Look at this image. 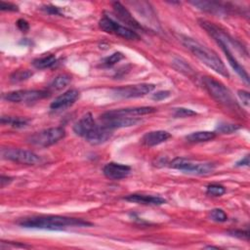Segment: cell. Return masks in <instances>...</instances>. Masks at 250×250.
I'll return each mask as SVG.
<instances>
[{"instance_id": "cell-1", "label": "cell", "mask_w": 250, "mask_h": 250, "mask_svg": "<svg viewBox=\"0 0 250 250\" xmlns=\"http://www.w3.org/2000/svg\"><path fill=\"white\" fill-rule=\"evenodd\" d=\"M22 228L39 229L48 230H62L68 227H89L92 223L83 219L59 216V215H41L21 219L18 222Z\"/></svg>"}, {"instance_id": "cell-2", "label": "cell", "mask_w": 250, "mask_h": 250, "mask_svg": "<svg viewBox=\"0 0 250 250\" xmlns=\"http://www.w3.org/2000/svg\"><path fill=\"white\" fill-rule=\"evenodd\" d=\"M179 38L181 43L201 62H203L205 65H207L215 72L221 74L224 77L229 76L225 63L213 50L209 49L208 47L199 43L191 37L180 35Z\"/></svg>"}, {"instance_id": "cell-3", "label": "cell", "mask_w": 250, "mask_h": 250, "mask_svg": "<svg viewBox=\"0 0 250 250\" xmlns=\"http://www.w3.org/2000/svg\"><path fill=\"white\" fill-rule=\"evenodd\" d=\"M202 82L207 92L218 104L229 109L238 108V104L234 100L231 92L222 82L209 76L203 77Z\"/></svg>"}, {"instance_id": "cell-4", "label": "cell", "mask_w": 250, "mask_h": 250, "mask_svg": "<svg viewBox=\"0 0 250 250\" xmlns=\"http://www.w3.org/2000/svg\"><path fill=\"white\" fill-rule=\"evenodd\" d=\"M169 167L188 174L207 175L215 170L216 165L212 162L193 161L185 157H176L170 162Z\"/></svg>"}, {"instance_id": "cell-5", "label": "cell", "mask_w": 250, "mask_h": 250, "mask_svg": "<svg viewBox=\"0 0 250 250\" xmlns=\"http://www.w3.org/2000/svg\"><path fill=\"white\" fill-rule=\"evenodd\" d=\"M65 136V130L62 127H52L35 132L27 138V142L33 146L47 147L55 145Z\"/></svg>"}, {"instance_id": "cell-6", "label": "cell", "mask_w": 250, "mask_h": 250, "mask_svg": "<svg viewBox=\"0 0 250 250\" xmlns=\"http://www.w3.org/2000/svg\"><path fill=\"white\" fill-rule=\"evenodd\" d=\"M99 26L103 31H104L106 33L114 34V35L124 38L126 40H139L140 39V35L136 31L130 29L126 25H122V24L116 22L114 20H112L111 18H109L107 16H104L100 20Z\"/></svg>"}, {"instance_id": "cell-7", "label": "cell", "mask_w": 250, "mask_h": 250, "mask_svg": "<svg viewBox=\"0 0 250 250\" xmlns=\"http://www.w3.org/2000/svg\"><path fill=\"white\" fill-rule=\"evenodd\" d=\"M2 158L20 164L34 165L40 162V157L31 150L18 147H3L1 149Z\"/></svg>"}, {"instance_id": "cell-8", "label": "cell", "mask_w": 250, "mask_h": 250, "mask_svg": "<svg viewBox=\"0 0 250 250\" xmlns=\"http://www.w3.org/2000/svg\"><path fill=\"white\" fill-rule=\"evenodd\" d=\"M48 97V92L44 90H17L6 93L3 98L11 103H34Z\"/></svg>"}, {"instance_id": "cell-9", "label": "cell", "mask_w": 250, "mask_h": 250, "mask_svg": "<svg viewBox=\"0 0 250 250\" xmlns=\"http://www.w3.org/2000/svg\"><path fill=\"white\" fill-rule=\"evenodd\" d=\"M155 89V86L150 83H142L135 85H126L123 87L114 88L112 94L117 98H139L146 96L152 92Z\"/></svg>"}, {"instance_id": "cell-10", "label": "cell", "mask_w": 250, "mask_h": 250, "mask_svg": "<svg viewBox=\"0 0 250 250\" xmlns=\"http://www.w3.org/2000/svg\"><path fill=\"white\" fill-rule=\"evenodd\" d=\"M112 8L117 19H119L123 23H125L127 27L134 31L144 30V26L132 16V14L121 3L113 2Z\"/></svg>"}, {"instance_id": "cell-11", "label": "cell", "mask_w": 250, "mask_h": 250, "mask_svg": "<svg viewBox=\"0 0 250 250\" xmlns=\"http://www.w3.org/2000/svg\"><path fill=\"white\" fill-rule=\"evenodd\" d=\"M111 129L107 128L102 123H96L93 129L84 138L91 145H101L105 143L112 136Z\"/></svg>"}, {"instance_id": "cell-12", "label": "cell", "mask_w": 250, "mask_h": 250, "mask_svg": "<svg viewBox=\"0 0 250 250\" xmlns=\"http://www.w3.org/2000/svg\"><path fill=\"white\" fill-rule=\"evenodd\" d=\"M103 173L107 179L118 181L128 177V175L131 173V167L121 163L109 162L103 168Z\"/></svg>"}, {"instance_id": "cell-13", "label": "cell", "mask_w": 250, "mask_h": 250, "mask_svg": "<svg viewBox=\"0 0 250 250\" xmlns=\"http://www.w3.org/2000/svg\"><path fill=\"white\" fill-rule=\"evenodd\" d=\"M79 98V92L75 89H70L57 97L50 104L52 109H63L65 107L70 106L75 103V101Z\"/></svg>"}, {"instance_id": "cell-14", "label": "cell", "mask_w": 250, "mask_h": 250, "mask_svg": "<svg viewBox=\"0 0 250 250\" xmlns=\"http://www.w3.org/2000/svg\"><path fill=\"white\" fill-rule=\"evenodd\" d=\"M156 111V108L153 106H139V107H127L120 108L107 111L108 113L116 116H124V117H136L146 114H150Z\"/></svg>"}, {"instance_id": "cell-15", "label": "cell", "mask_w": 250, "mask_h": 250, "mask_svg": "<svg viewBox=\"0 0 250 250\" xmlns=\"http://www.w3.org/2000/svg\"><path fill=\"white\" fill-rule=\"evenodd\" d=\"M171 138V134L164 130H156L146 133L142 138V143L146 146H155Z\"/></svg>"}, {"instance_id": "cell-16", "label": "cell", "mask_w": 250, "mask_h": 250, "mask_svg": "<svg viewBox=\"0 0 250 250\" xmlns=\"http://www.w3.org/2000/svg\"><path fill=\"white\" fill-rule=\"evenodd\" d=\"M125 200L133 203L143 204V205H162L166 203V200L163 197L156 195H147L142 193H133L124 197Z\"/></svg>"}, {"instance_id": "cell-17", "label": "cell", "mask_w": 250, "mask_h": 250, "mask_svg": "<svg viewBox=\"0 0 250 250\" xmlns=\"http://www.w3.org/2000/svg\"><path fill=\"white\" fill-rule=\"evenodd\" d=\"M96 125V122L94 120V117L92 113L88 112L84 114L74 125H73V131L76 135L85 138L86 135L93 129V127Z\"/></svg>"}, {"instance_id": "cell-18", "label": "cell", "mask_w": 250, "mask_h": 250, "mask_svg": "<svg viewBox=\"0 0 250 250\" xmlns=\"http://www.w3.org/2000/svg\"><path fill=\"white\" fill-rule=\"evenodd\" d=\"M191 5L196 7L197 9L214 14V15H219V14H225L227 13V7L224 6L222 3L219 2H214V1H190L189 2Z\"/></svg>"}, {"instance_id": "cell-19", "label": "cell", "mask_w": 250, "mask_h": 250, "mask_svg": "<svg viewBox=\"0 0 250 250\" xmlns=\"http://www.w3.org/2000/svg\"><path fill=\"white\" fill-rule=\"evenodd\" d=\"M223 50V52L225 53L230 66L233 68V70L240 76V78L246 83L248 84L249 83V75L248 73L246 72V70L244 69V67L237 62L236 58L234 57V55L232 54V52H230L229 49L227 48H221Z\"/></svg>"}, {"instance_id": "cell-20", "label": "cell", "mask_w": 250, "mask_h": 250, "mask_svg": "<svg viewBox=\"0 0 250 250\" xmlns=\"http://www.w3.org/2000/svg\"><path fill=\"white\" fill-rule=\"evenodd\" d=\"M216 133L211 132V131H197L193 132L186 137V140L189 143H203V142H208L212 141L215 139Z\"/></svg>"}, {"instance_id": "cell-21", "label": "cell", "mask_w": 250, "mask_h": 250, "mask_svg": "<svg viewBox=\"0 0 250 250\" xmlns=\"http://www.w3.org/2000/svg\"><path fill=\"white\" fill-rule=\"evenodd\" d=\"M57 62V57L55 55H46L40 58H37L33 60L32 65L37 69H44V68H50L53 65H55Z\"/></svg>"}, {"instance_id": "cell-22", "label": "cell", "mask_w": 250, "mask_h": 250, "mask_svg": "<svg viewBox=\"0 0 250 250\" xmlns=\"http://www.w3.org/2000/svg\"><path fill=\"white\" fill-rule=\"evenodd\" d=\"M70 81H71V76L69 74L62 73L58 75L56 78H54L50 87L53 90H62V88L66 87L70 83Z\"/></svg>"}, {"instance_id": "cell-23", "label": "cell", "mask_w": 250, "mask_h": 250, "mask_svg": "<svg viewBox=\"0 0 250 250\" xmlns=\"http://www.w3.org/2000/svg\"><path fill=\"white\" fill-rule=\"evenodd\" d=\"M28 120L21 117H12V116H2L1 123L8 124L14 128H23L26 126Z\"/></svg>"}, {"instance_id": "cell-24", "label": "cell", "mask_w": 250, "mask_h": 250, "mask_svg": "<svg viewBox=\"0 0 250 250\" xmlns=\"http://www.w3.org/2000/svg\"><path fill=\"white\" fill-rule=\"evenodd\" d=\"M241 128L240 125L238 124H233V123H227V122H222L220 123L216 130L221 133V134H230L233 132H236Z\"/></svg>"}, {"instance_id": "cell-25", "label": "cell", "mask_w": 250, "mask_h": 250, "mask_svg": "<svg viewBox=\"0 0 250 250\" xmlns=\"http://www.w3.org/2000/svg\"><path fill=\"white\" fill-rule=\"evenodd\" d=\"M31 75H32V72L30 70H28V69L16 70L10 76V80L13 81V82H21V81L28 79Z\"/></svg>"}, {"instance_id": "cell-26", "label": "cell", "mask_w": 250, "mask_h": 250, "mask_svg": "<svg viewBox=\"0 0 250 250\" xmlns=\"http://www.w3.org/2000/svg\"><path fill=\"white\" fill-rule=\"evenodd\" d=\"M225 192L226 188L218 184H211L208 185L206 188V193L211 196H222L223 194H225Z\"/></svg>"}, {"instance_id": "cell-27", "label": "cell", "mask_w": 250, "mask_h": 250, "mask_svg": "<svg viewBox=\"0 0 250 250\" xmlns=\"http://www.w3.org/2000/svg\"><path fill=\"white\" fill-rule=\"evenodd\" d=\"M197 113L192 109L186 108V107H176L173 109V116L175 118H186L196 115Z\"/></svg>"}, {"instance_id": "cell-28", "label": "cell", "mask_w": 250, "mask_h": 250, "mask_svg": "<svg viewBox=\"0 0 250 250\" xmlns=\"http://www.w3.org/2000/svg\"><path fill=\"white\" fill-rule=\"evenodd\" d=\"M122 59H124V55L122 53H120V52H115V53L111 54L110 56L106 57L103 61V65L104 66H112L116 62H120Z\"/></svg>"}, {"instance_id": "cell-29", "label": "cell", "mask_w": 250, "mask_h": 250, "mask_svg": "<svg viewBox=\"0 0 250 250\" xmlns=\"http://www.w3.org/2000/svg\"><path fill=\"white\" fill-rule=\"evenodd\" d=\"M209 217L212 221L220 222V223L226 222L228 220V216L225 213V211L222 210V209H219V208H215V209L211 210L210 214H209Z\"/></svg>"}, {"instance_id": "cell-30", "label": "cell", "mask_w": 250, "mask_h": 250, "mask_svg": "<svg viewBox=\"0 0 250 250\" xmlns=\"http://www.w3.org/2000/svg\"><path fill=\"white\" fill-rule=\"evenodd\" d=\"M0 10L1 11H8V12H16L19 11V7L10 2L0 1Z\"/></svg>"}, {"instance_id": "cell-31", "label": "cell", "mask_w": 250, "mask_h": 250, "mask_svg": "<svg viewBox=\"0 0 250 250\" xmlns=\"http://www.w3.org/2000/svg\"><path fill=\"white\" fill-rule=\"evenodd\" d=\"M229 235L238 237V238H240V239L248 240V238H249V232H248V230H240V229L238 230V229H235V230H229Z\"/></svg>"}, {"instance_id": "cell-32", "label": "cell", "mask_w": 250, "mask_h": 250, "mask_svg": "<svg viewBox=\"0 0 250 250\" xmlns=\"http://www.w3.org/2000/svg\"><path fill=\"white\" fill-rule=\"evenodd\" d=\"M171 95V92L170 91H158L156 93H154L152 96H151V99L154 100V101H162V100H165L167 98H169Z\"/></svg>"}, {"instance_id": "cell-33", "label": "cell", "mask_w": 250, "mask_h": 250, "mask_svg": "<svg viewBox=\"0 0 250 250\" xmlns=\"http://www.w3.org/2000/svg\"><path fill=\"white\" fill-rule=\"evenodd\" d=\"M237 95L240 99V101L242 102V104L245 105V106H249V104H250V96H249V93L247 91H244V90H239L237 92Z\"/></svg>"}, {"instance_id": "cell-34", "label": "cell", "mask_w": 250, "mask_h": 250, "mask_svg": "<svg viewBox=\"0 0 250 250\" xmlns=\"http://www.w3.org/2000/svg\"><path fill=\"white\" fill-rule=\"evenodd\" d=\"M17 26L19 27L20 30H21L22 32H26L28 29H29V24L28 22L23 20V19H20L18 21H17Z\"/></svg>"}, {"instance_id": "cell-35", "label": "cell", "mask_w": 250, "mask_h": 250, "mask_svg": "<svg viewBox=\"0 0 250 250\" xmlns=\"http://www.w3.org/2000/svg\"><path fill=\"white\" fill-rule=\"evenodd\" d=\"M43 10H45L47 13L51 14V15H60V12H59V9L57 7H54V6H45L43 8Z\"/></svg>"}, {"instance_id": "cell-36", "label": "cell", "mask_w": 250, "mask_h": 250, "mask_svg": "<svg viewBox=\"0 0 250 250\" xmlns=\"http://www.w3.org/2000/svg\"><path fill=\"white\" fill-rule=\"evenodd\" d=\"M12 181H13V179H12L11 177H8V176H4V175H2V176H1V178H0L1 188H4L5 186L9 185Z\"/></svg>"}, {"instance_id": "cell-37", "label": "cell", "mask_w": 250, "mask_h": 250, "mask_svg": "<svg viewBox=\"0 0 250 250\" xmlns=\"http://www.w3.org/2000/svg\"><path fill=\"white\" fill-rule=\"evenodd\" d=\"M249 165V155L244 156L241 160L236 162V166H248Z\"/></svg>"}]
</instances>
